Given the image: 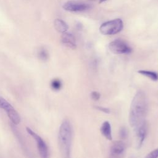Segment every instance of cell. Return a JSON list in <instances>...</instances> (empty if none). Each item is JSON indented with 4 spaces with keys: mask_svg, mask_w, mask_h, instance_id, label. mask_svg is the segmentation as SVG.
<instances>
[{
    "mask_svg": "<svg viewBox=\"0 0 158 158\" xmlns=\"http://www.w3.org/2000/svg\"><path fill=\"white\" fill-rule=\"evenodd\" d=\"M148 106L145 93L142 91H138L132 99L129 112V123L133 130L146 122Z\"/></svg>",
    "mask_w": 158,
    "mask_h": 158,
    "instance_id": "6da1fadb",
    "label": "cell"
},
{
    "mask_svg": "<svg viewBox=\"0 0 158 158\" xmlns=\"http://www.w3.org/2000/svg\"><path fill=\"white\" fill-rule=\"evenodd\" d=\"M101 132L102 135L108 140H112V131L111 126L108 121H105L102 123L101 127Z\"/></svg>",
    "mask_w": 158,
    "mask_h": 158,
    "instance_id": "8fae6325",
    "label": "cell"
},
{
    "mask_svg": "<svg viewBox=\"0 0 158 158\" xmlns=\"http://www.w3.org/2000/svg\"><path fill=\"white\" fill-rule=\"evenodd\" d=\"M38 57L41 60L46 61L49 58V53L45 48H42L38 52Z\"/></svg>",
    "mask_w": 158,
    "mask_h": 158,
    "instance_id": "5bb4252c",
    "label": "cell"
},
{
    "mask_svg": "<svg viewBox=\"0 0 158 158\" xmlns=\"http://www.w3.org/2000/svg\"><path fill=\"white\" fill-rule=\"evenodd\" d=\"M0 109L6 110V112L14 125H18L20 122V117L13 106L4 98L0 96Z\"/></svg>",
    "mask_w": 158,
    "mask_h": 158,
    "instance_id": "5b68a950",
    "label": "cell"
},
{
    "mask_svg": "<svg viewBox=\"0 0 158 158\" xmlns=\"http://www.w3.org/2000/svg\"><path fill=\"white\" fill-rule=\"evenodd\" d=\"M63 8L65 10L70 12H79L89 9V6L85 3L76 2L74 1H69L64 3L63 5Z\"/></svg>",
    "mask_w": 158,
    "mask_h": 158,
    "instance_id": "9c48e42d",
    "label": "cell"
},
{
    "mask_svg": "<svg viewBox=\"0 0 158 158\" xmlns=\"http://www.w3.org/2000/svg\"><path fill=\"white\" fill-rule=\"evenodd\" d=\"M136 137V147L137 149L141 148L147 133V125L146 123H144L138 128L134 130Z\"/></svg>",
    "mask_w": 158,
    "mask_h": 158,
    "instance_id": "ba28073f",
    "label": "cell"
},
{
    "mask_svg": "<svg viewBox=\"0 0 158 158\" xmlns=\"http://www.w3.org/2000/svg\"><path fill=\"white\" fill-rule=\"evenodd\" d=\"M62 81L58 78H55L52 80L51 82V87L54 91L60 90V88H62Z\"/></svg>",
    "mask_w": 158,
    "mask_h": 158,
    "instance_id": "9a60e30c",
    "label": "cell"
},
{
    "mask_svg": "<svg viewBox=\"0 0 158 158\" xmlns=\"http://www.w3.org/2000/svg\"><path fill=\"white\" fill-rule=\"evenodd\" d=\"M109 48L111 52L117 54H129L132 51V49L121 40H115L110 42L109 44Z\"/></svg>",
    "mask_w": 158,
    "mask_h": 158,
    "instance_id": "8992f818",
    "label": "cell"
},
{
    "mask_svg": "<svg viewBox=\"0 0 158 158\" xmlns=\"http://www.w3.org/2000/svg\"><path fill=\"white\" fill-rule=\"evenodd\" d=\"M123 27V22L120 19H114L103 23L100 28V32L105 35H115L120 32Z\"/></svg>",
    "mask_w": 158,
    "mask_h": 158,
    "instance_id": "3957f363",
    "label": "cell"
},
{
    "mask_svg": "<svg viewBox=\"0 0 158 158\" xmlns=\"http://www.w3.org/2000/svg\"><path fill=\"white\" fill-rule=\"evenodd\" d=\"M72 127L70 121L65 119L61 123L58 133V143L62 158H71Z\"/></svg>",
    "mask_w": 158,
    "mask_h": 158,
    "instance_id": "7a4b0ae2",
    "label": "cell"
},
{
    "mask_svg": "<svg viewBox=\"0 0 158 158\" xmlns=\"http://www.w3.org/2000/svg\"><path fill=\"white\" fill-rule=\"evenodd\" d=\"M91 98L94 100V101H98L100 98V94L98 91H93L91 93Z\"/></svg>",
    "mask_w": 158,
    "mask_h": 158,
    "instance_id": "ac0fdd59",
    "label": "cell"
},
{
    "mask_svg": "<svg viewBox=\"0 0 158 158\" xmlns=\"http://www.w3.org/2000/svg\"><path fill=\"white\" fill-rule=\"evenodd\" d=\"M55 29L60 33H65L69 28L68 25L61 19H56L54 22Z\"/></svg>",
    "mask_w": 158,
    "mask_h": 158,
    "instance_id": "7c38bea8",
    "label": "cell"
},
{
    "mask_svg": "<svg viewBox=\"0 0 158 158\" xmlns=\"http://www.w3.org/2000/svg\"><path fill=\"white\" fill-rule=\"evenodd\" d=\"M26 130L27 133L29 135H30L35 140L37 145V148L39 152V154L41 158H49V149L44 139L39 135H38L33 130H32L30 128L27 127Z\"/></svg>",
    "mask_w": 158,
    "mask_h": 158,
    "instance_id": "277c9868",
    "label": "cell"
},
{
    "mask_svg": "<svg viewBox=\"0 0 158 158\" xmlns=\"http://www.w3.org/2000/svg\"><path fill=\"white\" fill-rule=\"evenodd\" d=\"M95 108L96 109L99 110V111L103 112L104 113H106V114L110 113V110L108 108H106V107H102V106H96Z\"/></svg>",
    "mask_w": 158,
    "mask_h": 158,
    "instance_id": "d6986e66",
    "label": "cell"
},
{
    "mask_svg": "<svg viewBox=\"0 0 158 158\" xmlns=\"http://www.w3.org/2000/svg\"><path fill=\"white\" fill-rule=\"evenodd\" d=\"M106 0H99V3H101V2H103L104 1H106Z\"/></svg>",
    "mask_w": 158,
    "mask_h": 158,
    "instance_id": "ffe728a7",
    "label": "cell"
},
{
    "mask_svg": "<svg viewBox=\"0 0 158 158\" xmlns=\"http://www.w3.org/2000/svg\"><path fill=\"white\" fill-rule=\"evenodd\" d=\"M145 158H158V148L154 149L148 154Z\"/></svg>",
    "mask_w": 158,
    "mask_h": 158,
    "instance_id": "e0dca14e",
    "label": "cell"
},
{
    "mask_svg": "<svg viewBox=\"0 0 158 158\" xmlns=\"http://www.w3.org/2000/svg\"><path fill=\"white\" fill-rule=\"evenodd\" d=\"M61 41L62 43L67 47L71 49L76 48V40L72 34L67 32L63 33L61 36Z\"/></svg>",
    "mask_w": 158,
    "mask_h": 158,
    "instance_id": "30bf717a",
    "label": "cell"
},
{
    "mask_svg": "<svg viewBox=\"0 0 158 158\" xmlns=\"http://www.w3.org/2000/svg\"><path fill=\"white\" fill-rule=\"evenodd\" d=\"M126 146L122 141H115L110 147L109 158H124Z\"/></svg>",
    "mask_w": 158,
    "mask_h": 158,
    "instance_id": "52a82bcc",
    "label": "cell"
},
{
    "mask_svg": "<svg viewBox=\"0 0 158 158\" xmlns=\"http://www.w3.org/2000/svg\"><path fill=\"white\" fill-rule=\"evenodd\" d=\"M138 72L148 78L149 79L152 80V81H157L158 80V73L153 72V71H150V70H138Z\"/></svg>",
    "mask_w": 158,
    "mask_h": 158,
    "instance_id": "4fadbf2b",
    "label": "cell"
},
{
    "mask_svg": "<svg viewBox=\"0 0 158 158\" xmlns=\"http://www.w3.org/2000/svg\"><path fill=\"white\" fill-rule=\"evenodd\" d=\"M119 136L122 139H125L127 138L128 135V131L127 129V128L122 127L120 128L119 132H118Z\"/></svg>",
    "mask_w": 158,
    "mask_h": 158,
    "instance_id": "2e32d148",
    "label": "cell"
}]
</instances>
